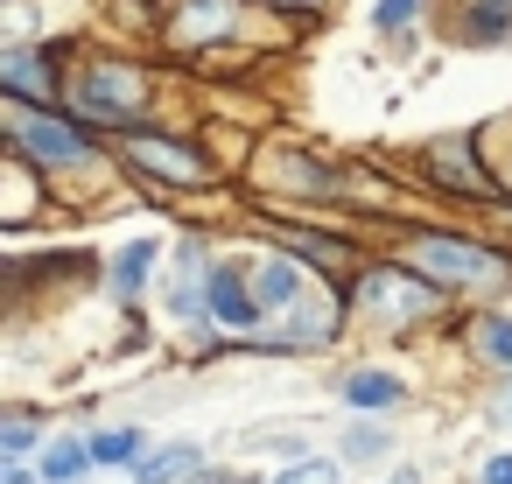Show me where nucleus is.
<instances>
[{
    "label": "nucleus",
    "instance_id": "nucleus-9",
    "mask_svg": "<svg viewBox=\"0 0 512 484\" xmlns=\"http://www.w3.org/2000/svg\"><path fill=\"white\" fill-rule=\"evenodd\" d=\"M274 246L281 253H295L302 267H316V274H330L337 288H351V274L365 267V246L351 239V232H323V225H274Z\"/></svg>",
    "mask_w": 512,
    "mask_h": 484
},
{
    "label": "nucleus",
    "instance_id": "nucleus-29",
    "mask_svg": "<svg viewBox=\"0 0 512 484\" xmlns=\"http://www.w3.org/2000/svg\"><path fill=\"white\" fill-rule=\"evenodd\" d=\"M190 484H246V477H239V470H225V463H204Z\"/></svg>",
    "mask_w": 512,
    "mask_h": 484
},
{
    "label": "nucleus",
    "instance_id": "nucleus-13",
    "mask_svg": "<svg viewBox=\"0 0 512 484\" xmlns=\"http://www.w3.org/2000/svg\"><path fill=\"white\" fill-rule=\"evenodd\" d=\"M155 274H162V239H127V246L106 260V295H113V309L134 316L141 295L155 288Z\"/></svg>",
    "mask_w": 512,
    "mask_h": 484
},
{
    "label": "nucleus",
    "instance_id": "nucleus-22",
    "mask_svg": "<svg viewBox=\"0 0 512 484\" xmlns=\"http://www.w3.org/2000/svg\"><path fill=\"white\" fill-rule=\"evenodd\" d=\"M470 351L491 372H512V309H477L470 316Z\"/></svg>",
    "mask_w": 512,
    "mask_h": 484
},
{
    "label": "nucleus",
    "instance_id": "nucleus-3",
    "mask_svg": "<svg viewBox=\"0 0 512 484\" xmlns=\"http://www.w3.org/2000/svg\"><path fill=\"white\" fill-rule=\"evenodd\" d=\"M344 302H351V316H365V323H379V330H428V323L456 316V302H449L435 281H421L407 260H393V253L365 260V267L351 274Z\"/></svg>",
    "mask_w": 512,
    "mask_h": 484
},
{
    "label": "nucleus",
    "instance_id": "nucleus-23",
    "mask_svg": "<svg viewBox=\"0 0 512 484\" xmlns=\"http://www.w3.org/2000/svg\"><path fill=\"white\" fill-rule=\"evenodd\" d=\"M344 456H302V463H281L267 484H344Z\"/></svg>",
    "mask_w": 512,
    "mask_h": 484
},
{
    "label": "nucleus",
    "instance_id": "nucleus-26",
    "mask_svg": "<svg viewBox=\"0 0 512 484\" xmlns=\"http://www.w3.org/2000/svg\"><path fill=\"white\" fill-rule=\"evenodd\" d=\"M477 484H512V449H491L477 463Z\"/></svg>",
    "mask_w": 512,
    "mask_h": 484
},
{
    "label": "nucleus",
    "instance_id": "nucleus-20",
    "mask_svg": "<svg viewBox=\"0 0 512 484\" xmlns=\"http://www.w3.org/2000/svg\"><path fill=\"white\" fill-rule=\"evenodd\" d=\"M456 43H470V50H505V43H512V0H463Z\"/></svg>",
    "mask_w": 512,
    "mask_h": 484
},
{
    "label": "nucleus",
    "instance_id": "nucleus-4",
    "mask_svg": "<svg viewBox=\"0 0 512 484\" xmlns=\"http://www.w3.org/2000/svg\"><path fill=\"white\" fill-rule=\"evenodd\" d=\"M113 162L148 190V197H190L218 183V162L190 141V134H162V127H134L113 141Z\"/></svg>",
    "mask_w": 512,
    "mask_h": 484
},
{
    "label": "nucleus",
    "instance_id": "nucleus-14",
    "mask_svg": "<svg viewBox=\"0 0 512 484\" xmlns=\"http://www.w3.org/2000/svg\"><path fill=\"white\" fill-rule=\"evenodd\" d=\"M246 267H253V295H260V309H267V323H274V316H288V309L309 295V267H302L295 253H281V246L253 253Z\"/></svg>",
    "mask_w": 512,
    "mask_h": 484
},
{
    "label": "nucleus",
    "instance_id": "nucleus-5",
    "mask_svg": "<svg viewBox=\"0 0 512 484\" xmlns=\"http://www.w3.org/2000/svg\"><path fill=\"white\" fill-rule=\"evenodd\" d=\"M64 106L78 113V120H92L99 134H134V127H148V106H155V92H148V78L127 64V57H85L78 64V78H71V92H64Z\"/></svg>",
    "mask_w": 512,
    "mask_h": 484
},
{
    "label": "nucleus",
    "instance_id": "nucleus-12",
    "mask_svg": "<svg viewBox=\"0 0 512 484\" xmlns=\"http://www.w3.org/2000/svg\"><path fill=\"white\" fill-rule=\"evenodd\" d=\"M330 393H337V407L344 414H400L407 407V379L393 372V365H351V372H337L330 379Z\"/></svg>",
    "mask_w": 512,
    "mask_h": 484
},
{
    "label": "nucleus",
    "instance_id": "nucleus-32",
    "mask_svg": "<svg viewBox=\"0 0 512 484\" xmlns=\"http://www.w3.org/2000/svg\"><path fill=\"white\" fill-rule=\"evenodd\" d=\"M498 414H505V421H512V372H505V400H498Z\"/></svg>",
    "mask_w": 512,
    "mask_h": 484
},
{
    "label": "nucleus",
    "instance_id": "nucleus-21",
    "mask_svg": "<svg viewBox=\"0 0 512 484\" xmlns=\"http://www.w3.org/2000/svg\"><path fill=\"white\" fill-rule=\"evenodd\" d=\"M50 435L57 428H43L36 407H8V414H0V463H36L50 449Z\"/></svg>",
    "mask_w": 512,
    "mask_h": 484
},
{
    "label": "nucleus",
    "instance_id": "nucleus-17",
    "mask_svg": "<svg viewBox=\"0 0 512 484\" xmlns=\"http://www.w3.org/2000/svg\"><path fill=\"white\" fill-rule=\"evenodd\" d=\"M337 456H344L351 470H386V463H400V456H393L386 414H351V421L337 428Z\"/></svg>",
    "mask_w": 512,
    "mask_h": 484
},
{
    "label": "nucleus",
    "instance_id": "nucleus-8",
    "mask_svg": "<svg viewBox=\"0 0 512 484\" xmlns=\"http://www.w3.org/2000/svg\"><path fill=\"white\" fill-rule=\"evenodd\" d=\"M204 295H211V323L232 337V351H246L253 337H267V309H260V295H253V267H246V260H225V253H218Z\"/></svg>",
    "mask_w": 512,
    "mask_h": 484
},
{
    "label": "nucleus",
    "instance_id": "nucleus-10",
    "mask_svg": "<svg viewBox=\"0 0 512 484\" xmlns=\"http://www.w3.org/2000/svg\"><path fill=\"white\" fill-rule=\"evenodd\" d=\"M0 92L22 106H64V78H57V43H8L0 50Z\"/></svg>",
    "mask_w": 512,
    "mask_h": 484
},
{
    "label": "nucleus",
    "instance_id": "nucleus-18",
    "mask_svg": "<svg viewBox=\"0 0 512 484\" xmlns=\"http://www.w3.org/2000/svg\"><path fill=\"white\" fill-rule=\"evenodd\" d=\"M36 463H43V484H85V477L99 470V456H92V435H85V428H57V435H50V449H43Z\"/></svg>",
    "mask_w": 512,
    "mask_h": 484
},
{
    "label": "nucleus",
    "instance_id": "nucleus-1",
    "mask_svg": "<svg viewBox=\"0 0 512 484\" xmlns=\"http://www.w3.org/2000/svg\"><path fill=\"white\" fill-rule=\"evenodd\" d=\"M386 253L407 260L421 281H435L456 309H463V302H491V295L512 288V246H491V239H477V232L414 225V232H393Z\"/></svg>",
    "mask_w": 512,
    "mask_h": 484
},
{
    "label": "nucleus",
    "instance_id": "nucleus-27",
    "mask_svg": "<svg viewBox=\"0 0 512 484\" xmlns=\"http://www.w3.org/2000/svg\"><path fill=\"white\" fill-rule=\"evenodd\" d=\"M0 484H43V463H0Z\"/></svg>",
    "mask_w": 512,
    "mask_h": 484
},
{
    "label": "nucleus",
    "instance_id": "nucleus-11",
    "mask_svg": "<svg viewBox=\"0 0 512 484\" xmlns=\"http://www.w3.org/2000/svg\"><path fill=\"white\" fill-rule=\"evenodd\" d=\"M162 36L176 50H218L239 36V0H169Z\"/></svg>",
    "mask_w": 512,
    "mask_h": 484
},
{
    "label": "nucleus",
    "instance_id": "nucleus-28",
    "mask_svg": "<svg viewBox=\"0 0 512 484\" xmlns=\"http://www.w3.org/2000/svg\"><path fill=\"white\" fill-rule=\"evenodd\" d=\"M386 484H428V470H421V463H407V456H400V463H386Z\"/></svg>",
    "mask_w": 512,
    "mask_h": 484
},
{
    "label": "nucleus",
    "instance_id": "nucleus-15",
    "mask_svg": "<svg viewBox=\"0 0 512 484\" xmlns=\"http://www.w3.org/2000/svg\"><path fill=\"white\" fill-rule=\"evenodd\" d=\"M281 162H267V183L274 190H309V197H337L344 204V169L330 162V155H309V148H274Z\"/></svg>",
    "mask_w": 512,
    "mask_h": 484
},
{
    "label": "nucleus",
    "instance_id": "nucleus-16",
    "mask_svg": "<svg viewBox=\"0 0 512 484\" xmlns=\"http://www.w3.org/2000/svg\"><path fill=\"white\" fill-rule=\"evenodd\" d=\"M204 463H211V456H204V442H190V435H162V442H155L127 477H134V484H190Z\"/></svg>",
    "mask_w": 512,
    "mask_h": 484
},
{
    "label": "nucleus",
    "instance_id": "nucleus-6",
    "mask_svg": "<svg viewBox=\"0 0 512 484\" xmlns=\"http://www.w3.org/2000/svg\"><path fill=\"white\" fill-rule=\"evenodd\" d=\"M477 148H484L477 134H435V141L421 148V183H428L435 197H449V204H505L498 169H491V155H477Z\"/></svg>",
    "mask_w": 512,
    "mask_h": 484
},
{
    "label": "nucleus",
    "instance_id": "nucleus-25",
    "mask_svg": "<svg viewBox=\"0 0 512 484\" xmlns=\"http://www.w3.org/2000/svg\"><path fill=\"white\" fill-rule=\"evenodd\" d=\"M421 8H428V0H372V29L379 36H407L421 22Z\"/></svg>",
    "mask_w": 512,
    "mask_h": 484
},
{
    "label": "nucleus",
    "instance_id": "nucleus-7",
    "mask_svg": "<svg viewBox=\"0 0 512 484\" xmlns=\"http://www.w3.org/2000/svg\"><path fill=\"white\" fill-rule=\"evenodd\" d=\"M344 316H351L344 288H337V295H302V302H295L288 316H274L267 337H253L246 351H253V358H323V351H337Z\"/></svg>",
    "mask_w": 512,
    "mask_h": 484
},
{
    "label": "nucleus",
    "instance_id": "nucleus-19",
    "mask_svg": "<svg viewBox=\"0 0 512 484\" xmlns=\"http://www.w3.org/2000/svg\"><path fill=\"white\" fill-rule=\"evenodd\" d=\"M92 435V456H99V470H134L162 435H148L141 421H106V428H85Z\"/></svg>",
    "mask_w": 512,
    "mask_h": 484
},
{
    "label": "nucleus",
    "instance_id": "nucleus-31",
    "mask_svg": "<svg viewBox=\"0 0 512 484\" xmlns=\"http://www.w3.org/2000/svg\"><path fill=\"white\" fill-rule=\"evenodd\" d=\"M491 169H498V190L512 197V162H491Z\"/></svg>",
    "mask_w": 512,
    "mask_h": 484
},
{
    "label": "nucleus",
    "instance_id": "nucleus-24",
    "mask_svg": "<svg viewBox=\"0 0 512 484\" xmlns=\"http://www.w3.org/2000/svg\"><path fill=\"white\" fill-rule=\"evenodd\" d=\"M246 456H281V463H302V456H316L302 435H281V428H253L246 435Z\"/></svg>",
    "mask_w": 512,
    "mask_h": 484
},
{
    "label": "nucleus",
    "instance_id": "nucleus-2",
    "mask_svg": "<svg viewBox=\"0 0 512 484\" xmlns=\"http://www.w3.org/2000/svg\"><path fill=\"white\" fill-rule=\"evenodd\" d=\"M99 127L92 120H78L71 106H22V99H8V155L15 162H29L36 176H85L92 162H99Z\"/></svg>",
    "mask_w": 512,
    "mask_h": 484
},
{
    "label": "nucleus",
    "instance_id": "nucleus-30",
    "mask_svg": "<svg viewBox=\"0 0 512 484\" xmlns=\"http://www.w3.org/2000/svg\"><path fill=\"white\" fill-rule=\"evenodd\" d=\"M267 8H281V15H316L323 0H267Z\"/></svg>",
    "mask_w": 512,
    "mask_h": 484
}]
</instances>
